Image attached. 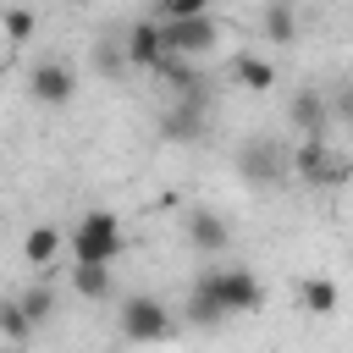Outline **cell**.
Returning a JSON list of instances; mask_svg holds the SVG:
<instances>
[{
	"instance_id": "obj_22",
	"label": "cell",
	"mask_w": 353,
	"mask_h": 353,
	"mask_svg": "<svg viewBox=\"0 0 353 353\" xmlns=\"http://www.w3.org/2000/svg\"><path fill=\"white\" fill-rule=\"evenodd\" d=\"M72 6H88V0H72Z\"/></svg>"
},
{
	"instance_id": "obj_1",
	"label": "cell",
	"mask_w": 353,
	"mask_h": 353,
	"mask_svg": "<svg viewBox=\"0 0 353 353\" xmlns=\"http://www.w3.org/2000/svg\"><path fill=\"white\" fill-rule=\"evenodd\" d=\"M259 303H265V287H259L248 270L226 265V270H210V276L193 281V292H188V320H193V325H215V320H226V314H254Z\"/></svg>"
},
{
	"instance_id": "obj_2",
	"label": "cell",
	"mask_w": 353,
	"mask_h": 353,
	"mask_svg": "<svg viewBox=\"0 0 353 353\" xmlns=\"http://www.w3.org/2000/svg\"><path fill=\"white\" fill-rule=\"evenodd\" d=\"M121 254H127L121 221H116L110 210H88V215L77 221V232H72V259H99V265H110V259H121Z\"/></svg>"
},
{
	"instance_id": "obj_3",
	"label": "cell",
	"mask_w": 353,
	"mask_h": 353,
	"mask_svg": "<svg viewBox=\"0 0 353 353\" xmlns=\"http://www.w3.org/2000/svg\"><path fill=\"white\" fill-rule=\"evenodd\" d=\"M237 176L248 188H281L287 182V149L270 143V138H248L237 149Z\"/></svg>"
},
{
	"instance_id": "obj_7",
	"label": "cell",
	"mask_w": 353,
	"mask_h": 353,
	"mask_svg": "<svg viewBox=\"0 0 353 353\" xmlns=\"http://www.w3.org/2000/svg\"><path fill=\"white\" fill-rule=\"evenodd\" d=\"M28 94H33L39 105H66V99L77 94V77H72V66H61V61H39L33 77H28Z\"/></svg>"
},
{
	"instance_id": "obj_18",
	"label": "cell",
	"mask_w": 353,
	"mask_h": 353,
	"mask_svg": "<svg viewBox=\"0 0 353 353\" xmlns=\"http://www.w3.org/2000/svg\"><path fill=\"white\" fill-rule=\"evenodd\" d=\"M6 39H11V44H28V39H33V11L11 6V11H6Z\"/></svg>"
},
{
	"instance_id": "obj_20",
	"label": "cell",
	"mask_w": 353,
	"mask_h": 353,
	"mask_svg": "<svg viewBox=\"0 0 353 353\" xmlns=\"http://www.w3.org/2000/svg\"><path fill=\"white\" fill-rule=\"evenodd\" d=\"M17 303H22V309H28V314H33V320H44V314H50V303H55V298H50V287H28V292H22V298H17Z\"/></svg>"
},
{
	"instance_id": "obj_19",
	"label": "cell",
	"mask_w": 353,
	"mask_h": 353,
	"mask_svg": "<svg viewBox=\"0 0 353 353\" xmlns=\"http://www.w3.org/2000/svg\"><path fill=\"white\" fill-rule=\"evenodd\" d=\"M210 11V0H154V17H199Z\"/></svg>"
},
{
	"instance_id": "obj_11",
	"label": "cell",
	"mask_w": 353,
	"mask_h": 353,
	"mask_svg": "<svg viewBox=\"0 0 353 353\" xmlns=\"http://www.w3.org/2000/svg\"><path fill=\"white\" fill-rule=\"evenodd\" d=\"M292 171L309 176V182H336L342 176V165L325 154V138H303V149L292 154Z\"/></svg>"
},
{
	"instance_id": "obj_12",
	"label": "cell",
	"mask_w": 353,
	"mask_h": 353,
	"mask_svg": "<svg viewBox=\"0 0 353 353\" xmlns=\"http://www.w3.org/2000/svg\"><path fill=\"white\" fill-rule=\"evenodd\" d=\"M72 287L83 292V298H110V265H99V259H72Z\"/></svg>"
},
{
	"instance_id": "obj_8",
	"label": "cell",
	"mask_w": 353,
	"mask_h": 353,
	"mask_svg": "<svg viewBox=\"0 0 353 353\" xmlns=\"http://www.w3.org/2000/svg\"><path fill=\"white\" fill-rule=\"evenodd\" d=\"M287 116H292V127L303 132V138H325V127H331V99L320 94V88H298L292 94V105H287Z\"/></svg>"
},
{
	"instance_id": "obj_4",
	"label": "cell",
	"mask_w": 353,
	"mask_h": 353,
	"mask_svg": "<svg viewBox=\"0 0 353 353\" xmlns=\"http://www.w3.org/2000/svg\"><path fill=\"white\" fill-rule=\"evenodd\" d=\"M116 325H121L127 342H160V336H171V309H165L160 298H149V292H132V298L121 303Z\"/></svg>"
},
{
	"instance_id": "obj_5",
	"label": "cell",
	"mask_w": 353,
	"mask_h": 353,
	"mask_svg": "<svg viewBox=\"0 0 353 353\" xmlns=\"http://www.w3.org/2000/svg\"><path fill=\"white\" fill-rule=\"evenodd\" d=\"M160 28H165V50H176V55H204V50L221 44V22L210 11H199V17H160Z\"/></svg>"
},
{
	"instance_id": "obj_17",
	"label": "cell",
	"mask_w": 353,
	"mask_h": 353,
	"mask_svg": "<svg viewBox=\"0 0 353 353\" xmlns=\"http://www.w3.org/2000/svg\"><path fill=\"white\" fill-rule=\"evenodd\" d=\"M303 309H309V314H331V309H336V287H331L325 276L303 281Z\"/></svg>"
},
{
	"instance_id": "obj_15",
	"label": "cell",
	"mask_w": 353,
	"mask_h": 353,
	"mask_svg": "<svg viewBox=\"0 0 353 353\" xmlns=\"http://www.w3.org/2000/svg\"><path fill=\"white\" fill-rule=\"evenodd\" d=\"M232 77H237L243 88H254V94H259V88H270V83H276V66H270V61H259V55H237V61H232Z\"/></svg>"
},
{
	"instance_id": "obj_13",
	"label": "cell",
	"mask_w": 353,
	"mask_h": 353,
	"mask_svg": "<svg viewBox=\"0 0 353 353\" xmlns=\"http://www.w3.org/2000/svg\"><path fill=\"white\" fill-rule=\"evenodd\" d=\"M259 28H265V39H270V44H292V39H298V17H292V6H287V0H270V6H265V17H259Z\"/></svg>"
},
{
	"instance_id": "obj_21",
	"label": "cell",
	"mask_w": 353,
	"mask_h": 353,
	"mask_svg": "<svg viewBox=\"0 0 353 353\" xmlns=\"http://www.w3.org/2000/svg\"><path fill=\"white\" fill-rule=\"evenodd\" d=\"M331 110H336V121H353V83H342L331 94Z\"/></svg>"
},
{
	"instance_id": "obj_16",
	"label": "cell",
	"mask_w": 353,
	"mask_h": 353,
	"mask_svg": "<svg viewBox=\"0 0 353 353\" xmlns=\"http://www.w3.org/2000/svg\"><path fill=\"white\" fill-rule=\"evenodd\" d=\"M28 331H33V314H28L22 303H6V309H0V342L22 347V342H28Z\"/></svg>"
},
{
	"instance_id": "obj_10",
	"label": "cell",
	"mask_w": 353,
	"mask_h": 353,
	"mask_svg": "<svg viewBox=\"0 0 353 353\" xmlns=\"http://www.w3.org/2000/svg\"><path fill=\"white\" fill-rule=\"evenodd\" d=\"M188 237H193V248H199V254H226L232 226H226L215 210H193V215H188Z\"/></svg>"
},
{
	"instance_id": "obj_14",
	"label": "cell",
	"mask_w": 353,
	"mask_h": 353,
	"mask_svg": "<svg viewBox=\"0 0 353 353\" xmlns=\"http://www.w3.org/2000/svg\"><path fill=\"white\" fill-rule=\"evenodd\" d=\"M55 254H61V232H55V226H33V232L22 237V259H28V265L44 270Z\"/></svg>"
},
{
	"instance_id": "obj_9",
	"label": "cell",
	"mask_w": 353,
	"mask_h": 353,
	"mask_svg": "<svg viewBox=\"0 0 353 353\" xmlns=\"http://www.w3.org/2000/svg\"><path fill=\"white\" fill-rule=\"evenodd\" d=\"M121 55H127L132 66H160V55H165V28H160V17H154V22H132L127 39H121Z\"/></svg>"
},
{
	"instance_id": "obj_6",
	"label": "cell",
	"mask_w": 353,
	"mask_h": 353,
	"mask_svg": "<svg viewBox=\"0 0 353 353\" xmlns=\"http://www.w3.org/2000/svg\"><path fill=\"white\" fill-rule=\"evenodd\" d=\"M204 127H210V105H204V94H182V99L160 116V138H165V143H199Z\"/></svg>"
}]
</instances>
